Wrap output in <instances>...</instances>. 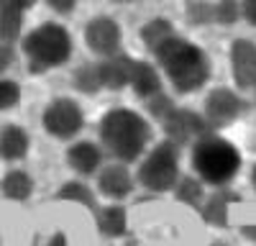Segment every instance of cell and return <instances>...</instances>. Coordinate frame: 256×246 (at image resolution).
Instances as JSON below:
<instances>
[{"label": "cell", "instance_id": "1", "mask_svg": "<svg viewBox=\"0 0 256 246\" xmlns=\"http://www.w3.org/2000/svg\"><path fill=\"white\" fill-rule=\"evenodd\" d=\"M154 59L162 67L164 77L169 80V85L182 95L198 92L210 80V72H212L208 54L198 44H192V41H187L180 34L169 36L154 52Z\"/></svg>", "mask_w": 256, "mask_h": 246}, {"label": "cell", "instance_id": "2", "mask_svg": "<svg viewBox=\"0 0 256 246\" xmlns=\"http://www.w3.org/2000/svg\"><path fill=\"white\" fill-rule=\"evenodd\" d=\"M148 141H152V126L138 110L113 108L100 118V144L116 156V162H138L148 149Z\"/></svg>", "mask_w": 256, "mask_h": 246}, {"label": "cell", "instance_id": "3", "mask_svg": "<svg viewBox=\"0 0 256 246\" xmlns=\"http://www.w3.org/2000/svg\"><path fill=\"white\" fill-rule=\"evenodd\" d=\"M192 170L195 177L202 180L210 188H226L236 180V174L241 172V152L236 149V144H230L228 138L218 136V134H205L192 144Z\"/></svg>", "mask_w": 256, "mask_h": 246}, {"label": "cell", "instance_id": "4", "mask_svg": "<svg viewBox=\"0 0 256 246\" xmlns=\"http://www.w3.org/2000/svg\"><path fill=\"white\" fill-rule=\"evenodd\" d=\"M20 52H24L28 70L34 74L56 70L62 64H67L72 56V34L62 24L46 20V24H38L34 31H28L24 36Z\"/></svg>", "mask_w": 256, "mask_h": 246}, {"label": "cell", "instance_id": "5", "mask_svg": "<svg viewBox=\"0 0 256 246\" xmlns=\"http://www.w3.org/2000/svg\"><path fill=\"white\" fill-rule=\"evenodd\" d=\"M180 152L172 141H162L141 156L136 182L148 192H169L180 182Z\"/></svg>", "mask_w": 256, "mask_h": 246}, {"label": "cell", "instance_id": "6", "mask_svg": "<svg viewBox=\"0 0 256 246\" xmlns=\"http://www.w3.org/2000/svg\"><path fill=\"white\" fill-rule=\"evenodd\" d=\"M41 126L54 138H74L84 128V113L82 106L72 98H54L41 113Z\"/></svg>", "mask_w": 256, "mask_h": 246}, {"label": "cell", "instance_id": "7", "mask_svg": "<svg viewBox=\"0 0 256 246\" xmlns=\"http://www.w3.org/2000/svg\"><path fill=\"white\" fill-rule=\"evenodd\" d=\"M84 44L100 59L118 56L120 44H123V31L118 26V20L110 16H95L92 20H88V26H84Z\"/></svg>", "mask_w": 256, "mask_h": 246}, {"label": "cell", "instance_id": "8", "mask_svg": "<svg viewBox=\"0 0 256 246\" xmlns=\"http://www.w3.org/2000/svg\"><path fill=\"white\" fill-rule=\"evenodd\" d=\"M162 128L166 134V141H172L174 146H187V144H195L200 136L210 134L205 118L190 108H174L162 120Z\"/></svg>", "mask_w": 256, "mask_h": 246}, {"label": "cell", "instance_id": "9", "mask_svg": "<svg viewBox=\"0 0 256 246\" xmlns=\"http://www.w3.org/2000/svg\"><path fill=\"white\" fill-rule=\"evenodd\" d=\"M244 110V100L233 92L230 88H216L210 90L208 98H205V123L208 128H223L228 126V123H233Z\"/></svg>", "mask_w": 256, "mask_h": 246}, {"label": "cell", "instance_id": "10", "mask_svg": "<svg viewBox=\"0 0 256 246\" xmlns=\"http://www.w3.org/2000/svg\"><path fill=\"white\" fill-rule=\"evenodd\" d=\"M134 190H136V177H134L131 170H128V164L110 162V164H105V167H100V172H98V192L102 198H108L113 202H120Z\"/></svg>", "mask_w": 256, "mask_h": 246}, {"label": "cell", "instance_id": "11", "mask_svg": "<svg viewBox=\"0 0 256 246\" xmlns=\"http://www.w3.org/2000/svg\"><path fill=\"white\" fill-rule=\"evenodd\" d=\"M230 72L241 90L256 88V44L248 38H236L230 44Z\"/></svg>", "mask_w": 256, "mask_h": 246}, {"label": "cell", "instance_id": "12", "mask_svg": "<svg viewBox=\"0 0 256 246\" xmlns=\"http://www.w3.org/2000/svg\"><path fill=\"white\" fill-rule=\"evenodd\" d=\"M128 88H131L141 100H148V98H154L156 92L164 90L156 67L144 62V59H134V56H128Z\"/></svg>", "mask_w": 256, "mask_h": 246}, {"label": "cell", "instance_id": "13", "mask_svg": "<svg viewBox=\"0 0 256 246\" xmlns=\"http://www.w3.org/2000/svg\"><path fill=\"white\" fill-rule=\"evenodd\" d=\"M67 164L82 177L98 174L102 167V149L92 141H74L67 149Z\"/></svg>", "mask_w": 256, "mask_h": 246}, {"label": "cell", "instance_id": "14", "mask_svg": "<svg viewBox=\"0 0 256 246\" xmlns=\"http://www.w3.org/2000/svg\"><path fill=\"white\" fill-rule=\"evenodd\" d=\"M28 134L18 126V123H8L0 128V159L3 162H18L28 154Z\"/></svg>", "mask_w": 256, "mask_h": 246}, {"label": "cell", "instance_id": "15", "mask_svg": "<svg viewBox=\"0 0 256 246\" xmlns=\"http://www.w3.org/2000/svg\"><path fill=\"white\" fill-rule=\"evenodd\" d=\"M95 223H98V231L105 238H120L128 231V213L120 202L113 205H105V208H98L95 213Z\"/></svg>", "mask_w": 256, "mask_h": 246}, {"label": "cell", "instance_id": "16", "mask_svg": "<svg viewBox=\"0 0 256 246\" xmlns=\"http://www.w3.org/2000/svg\"><path fill=\"white\" fill-rule=\"evenodd\" d=\"M233 200H238V195L226 190V188H218L216 192H210L202 202V208H200L202 220L210 223V226H226L228 223V208H230Z\"/></svg>", "mask_w": 256, "mask_h": 246}, {"label": "cell", "instance_id": "17", "mask_svg": "<svg viewBox=\"0 0 256 246\" xmlns=\"http://www.w3.org/2000/svg\"><path fill=\"white\" fill-rule=\"evenodd\" d=\"M24 8L16 0H0V44H13L24 28Z\"/></svg>", "mask_w": 256, "mask_h": 246}, {"label": "cell", "instance_id": "18", "mask_svg": "<svg viewBox=\"0 0 256 246\" xmlns=\"http://www.w3.org/2000/svg\"><path fill=\"white\" fill-rule=\"evenodd\" d=\"M100 67V80H102V90H123L128 88V56H108L98 62Z\"/></svg>", "mask_w": 256, "mask_h": 246}, {"label": "cell", "instance_id": "19", "mask_svg": "<svg viewBox=\"0 0 256 246\" xmlns=\"http://www.w3.org/2000/svg\"><path fill=\"white\" fill-rule=\"evenodd\" d=\"M56 200H67V202H77V205H84L88 210L98 213V195L95 190L90 188L88 182H82V180H70V182H64L62 188L56 190Z\"/></svg>", "mask_w": 256, "mask_h": 246}, {"label": "cell", "instance_id": "20", "mask_svg": "<svg viewBox=\"0 0 256 246\" xmlns=\"http://www.w3.org/2000/svg\"><path fill=\"white\" fill-rule=\"evenodd\" d=\"M34 192V177L24 170H10L3 180H0V195L8 200H28Z\"/></svg>", "mask_w": 256, "mask_h": 246}, {"label": "cell", "instance_id": "21", "mask_svg": "<svg viewBox=\"0 0 256 246\" xmlns=\"http://www.w3.org/2000/svg\"><path fill=\"white\" fill-rule=\"evenodd\" d=\"M138 36L144 41V46L154 54L169 36H174V26H172V20H166V18H152L141 26Z\"/></svg>", "mask_w": 256, "mask_h": 246}, {"label": "cell", "instance_id": "22", "mask_svg": "<svg viewBox=\"0 0 256 246\" xmlns=\"http://www.w3.org/2000/svg\"><path fill=\"white\" fill-rule=\"evenodd\" d=\"M174 198L184 205H190V208H202V202H205V182L198 180V177H192V174H182L180 182L174 184Z\"/></svg>", "mask_w": 256, "mask_h": 246}, {"label": "cell", "instance_id": "23", "mask_svg": "<svg viewBox=\"0 0 256 246\" xmlns=\"http://www.w3.org/2000/svg\"><path fill=\"white\" fill-rule=\"evenodd\" d=\"M74 85L80 92L84 95H95L102 90V80H100V67L98 62H92V64H82L77 72H74Z\"/></svg>", "mask_w": 256, "mask_h": 246}, {"label": "cell", "instance_id": "24", "mask_svg": "<svg viewBox=\"0 0 256 246\" xmlns=\"http://www.w3.org/2000/svg\"><path fill=\"white\" fill-rule=\"evenodd\" d=\"M184 16L192 26H205L210 20H216V13H212V6L205 3V0H190L187 8H184Z\"/></svg>", "mask_w": 256, "mask_h": 246}, {"label": "cell", "instance_id": "25", "mask_svg": "<svg viewBox=\"0 0 256 246\" xmlns=\"http://www.w3.org/2000/svg\"><path fill=\"white\" fill-rule=\"evenodd\" d=\"M212 13H216V24L233 26L241 18V3L238 0H218V3L212 6Z\"/></svg>", "mask_w": 256, "mask_h": 246}, {"label": "cell", "instance_id": "26", "mask_svg": "<svg viewBox=\"0 0 256 246\" xmlns=\"http://www.w3.org/2000/svg\"><path fill=\"white\" fill-rule=\"evenodd\" d=\"M174 108H177V106H174V100L169 98L164 90H162V92H156L154 98H148V100H146V110H148V116L156 118L159 123H162L169 113H172Z\"/></svg>", "mask_w": 256, "mask_h": 246}, {"label": "cell", "instance_id": "27", "mask_svg": "<svg viewBox=\"0 0 256 246\" xmlns=\"http://www.w3.org/2000/svg\"><path fill=\"white\" fill-rule=\"evenodd\" d=\"M20 102V85L16 80L0 77V110H10Z\"/></svg>", "mask_w": 256, "mask_h": 246}, {"label": "cell", "instance_id": "28", "mask_svg": "<svg viewBox=\"0 0 256 246\" xmlns=\"http://www.w3.org/2000/svg\"><path fill=\"white\" fill-rule=\"evenodd\" d=\"M241 18L256 26V0H241Z\"/></svg>", "mask_w": 256, "mask_h": 246}, {"label": "cell", "instance_id": "29", "mask_svg": "<svg viewBox=\"0 0 256 246\" xmlns=\"http://www.w3.org/2000/svg\"><path fill=\"white\" fill-rule=\"evenodd\" d=\"M13 59H16L13 49H10L8 44H0V74H3V72L13 64Z\"/></svg>", "mask_w": 256, "mask_h": 246}, {"label": "cell", "instance_id": "30", "mask_svg": "<svg viewBox=\"0 0 256 246\" xmlns=\"http://www.w3.org/2000/svg\"><path fill=\"white\" fill-rule=\"evenodd\" d=\"M49 8L56 10V13H72L74 6H77V0H46Z\"/></svg>", "mask_w": 256, "mask_h": 246}, {"label": "cell", "instance_id": "31", "mask_svg": "<svg viewBox=\"0 0 256 246\" xmlns=\"http://www.w3.org/2000/svg\"><path fill=\"white\" fill-rule=\"evenodd\" d=\"M46 246H70V238H67V234H64V231H56V234L46 241Z\"/></svg>", "mask_w": 256, "mask_h": 246}, {"label": "cell", "instance_id": "32", "mask_svg": "<svg viewBox=\"0 0 256 246\" xmlns=\"http://www.w3.org/2000/svg\"><path fill=\"white\" fill-rule=\"evenodd\" d=\"M244 236L251 238V241H256V226H244Z\"/></svg>", "mask_w": 256, "mask_h": 246}, {"label": "cell", "instance_id": "33", "mask_svg": "<svg viewBox=\"0 0 256 246\" xmlns=\"http://www.w3.org/2000/svg\"><path fill=\"white\" fill-rule=\"evenodd\" d=\"M16 3H18L20 8H24V10H31V8L36 6V0H16Z\"/></svg>", "mask_w": 256, "mask_h": 246}, {"label": "cell", "instance_id": "34", "mask_svg": "<svg viewBox=\"0 0 256 246\" xmlns=\"http://www.w3.org/2000/svg\"><path fill=\"white\" fill-rule=\"evenodd\" d=\"M251 184H254V190H256V164H254V170H251Z\"/></svg>", "mask_w": 256, "mask_h": 246}, {"label": "cell", "instance_id": "35", "mask_svg": "<svg viewBox=\"0 0 256 246\" xmlns=\"http://www.w3.org/2000/svg\"><path fill=\"white\" fill-rule=\"evenodd\" d=\"M110 3H120L123 6V3H134V0H110Z\"/></svg>", "mask_w": 256, "mask_h": 246}, {"label": "cell", "instance_id": "36", "mask_svg": "<svg viewBox=\"0 0 256 246\" xmlns=\"http://www.w3.org/2000/svg\"><path fill=\"white\" fill-rule=\"evenodd\" d=\"M210 246H228V244H223V241H216V244H210Z\"/></svg>", "mask_w": 256, "mask_h": 246}]
</instances>
